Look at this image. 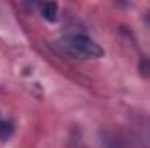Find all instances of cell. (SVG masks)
Listing matches in <instances>:
<instances>
[{
  "label": "cell",
  "mask_w": 150,
  "mask_h": 148,
  "mask_svg": "<svg viewBox=\"0 0 150 148\" xmlns=\"http://www.w3.org/2000/svg\"><path fill=\"white\" fill-rule=\"evenodd\" d=\"M63 52L77 59H98L103 56V49L98 42L86 33H67L58 40Z\"/></svg>",
  "instance_id": "obj_1"
},
{
  "label": "cell",
  "mask_w": 150,
  "mask_h": 148,
  "mask_svg": "<svg viewBox=\"0 0 150 148\" xmlns=\"http://www.w3.org/2000/svg\"><path fill=\"white\" fill-rule=\"evenodd\" d=\"M38 11H40L42 18L47 19V21H56V19H58V5L52 4V2L38 4Z\"/></svg>",
  "instance_id": "obj_2"
},
{
  "label": "cell",
  "mask_w": 150,
  "mask_h": 148,
  "mask_svg": "<svg viewBox=\"0 0 150 148\" xmlns=\"http://www.w3.org/2000/svg\"><path fill=\"white\" fill-rule=\"evenodd\" d=\"M11 134H12V125H11V122H5V120L0 118V138H2V140H7Z\"/></svg>",
  "instance_id": "obj_3"
}]
</instances>
